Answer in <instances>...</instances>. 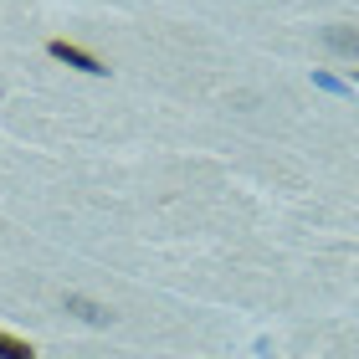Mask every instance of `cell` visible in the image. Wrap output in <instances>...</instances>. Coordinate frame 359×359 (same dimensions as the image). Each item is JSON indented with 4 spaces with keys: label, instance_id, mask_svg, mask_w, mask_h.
Returning <instances> with one entry per match:
<instances>
[{
    "label": "cell",
    "instance_id": "cell-1",
    "mask_svg": "<svg viewBox=\"0 0 359 359\" xmlns=\"http://www.w3.org/2000/svg\"><path fill=\"white\" fill-rule=\"evenodd\" d=\"M46 52H52L57 62H67V67H77V72H93V77H103V72H108L93 52H83V46H72V41H52Z\"/></svg>",
    "mask_w": 359,
    "mask_h": 359
},
{
    "label": "cell",
    "instance_id": "cell-2",
    "mask_svg": "<svg viewBox=\"0 0 359 359\" xmlns=\"http://www.w3.org/2000/svg\"><path fill=\"white\" fill-rule=\"evenodd\" d=\"M323 41H329V52H339V57H359V31L329 26V31H323Z\"/></svg>",
    "mask_w": 359,
    "mask_h": 359
},
{
    "label": "cell",
    "instance_id": "cell-3",
    "mask_svg": "<svg viewBox=\"0 0 359 359\" xmlns=\"http://www.w3.org/2000/svg\"><path fill=\"white\" fill-rule=\"evenodd\" d=\"M67 313L88 318V323H108V308H97L93 298H77V292H67Z\"/></svg>",
    "mask_w": 359,
    "mask_h": 359
},
{
    "label": "cell",
    "instance_id": "cell-4",
    "mask_svg": "<svg viewBox=\"0 0 359 359\" xmlns=\"http://www.w3.org/2000/svg\"><path fill=\"white\" fill-rule=\"evenodd\" d=\"M0 359H36V349H31L26 339H15V334H0Z\"/></svg>",
    "mask_w": 359,
    "mask_h": 359
},
{
    "label": "cell",
    "instance_id": "cell-5",
    "mask_svg": "<svg viewBox=\"0 0 359 359\" xmlns=\"http://www.w3.org/2000/svg\"><path fill=\"white\" fill-rule=\"evenodd\" d=\"M349 72H354V77H359V67H349Z\"/></svg>",
    "mask_w": 359,
    "mask_h": 359
}]
</instances>
